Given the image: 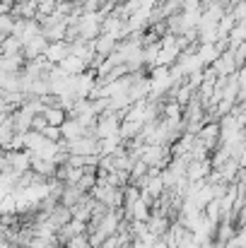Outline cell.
<instances>
[{
	"label": "cell",
	"mask_w": 246,
	"mask_h": 248,
	"mask_svg": "<svg viewBox=\"0 0 246 248\" xmlns=\"http://www.w3.org/2000/svg\"><path fill=\"white\" fill-rule=\"evenodd\" d=\"M63 248H89V241H87V234H75V236H70Z\"/></svg>",
	"instance_id": "cell-9"
},
{
	"label": "cell",
	"mask_w": 246,
	"mask_h": 248,
	"mask_svg": "<svg viewBox=\"0 0 246 248\" xmlns=\"http://www.w3.org/2000/svg\"><path fill=\"white\" fill-rule=\"evenodd\" d=\"M66 150H68V155H80V157L97 155V138L94 135H80V138L66 142Z\"/></svg>",
	"instance_id": "cell-1"
},
{
	"label": "cell",
	"mask_w": 246,
	"mask_h": 248,
	"mask_svg": "<svg viewBox=\"0 0 246 248\" xmlns=\"http://www.w3.org/2000/svg\"><path fill=\"white\" fill-rule=\"evenodd\" d=\"M118 246H121L118 236H116V234H111V236H106V239H104V241H101L97 248H118Z\"/></svg>",
	"instance_id": "cell-11"
},
{
	"label": "cell",
	"mask_w": 246,
	"mask_h": 248,
	"mask_svg": "<svg viewBox=\"0 0 246 248\" xmlns=\"http://www.w3.org/2000/svg\"><path fill=\"white\" fill-rule=\"evenodd\" d=\"M58 128H61V138H63L66 142H70V140H75V138L84 135V128L80 125V121H78V118H70V116H68Z\"/></svg>",
	"instance_id": "cell-5"
},
{
	"label": "cell",
	"mask_w": 246,
	"mask_h": 248,
	"mask_svg": "<svg viewBox=\"0 0 246 248\" xmlns=\"http://www.w3.org/2000/svg\"><path fill=\"white\" fill-rule=\"evenodd\" d=\"M46 140H61V128L58 125H46L44 130H39Z\"/></svg>",
	"instance_id": "cell-10"
},
{
	"label": "cell",
	"mask_w": 246,
	"mask_h": 248,
	"mask_svg": "<svg viewBox=\"0 0 246 248\" xmlns=\"http://www.w3.org/2000/svg\"><path fill=\"white\" fill-rule=\"evenodd\" d=\"M46 36L44 34H36L34 39H29L24 46H22V58H27V61H32V58H36V56H41L44 53V48H46Z\"/></svg>",
	"instance_id": "cell-4"
},
{
	"label": "cell",
	"mask_w": 246,
	"mask_h": 248,
	"mask_svg": "<svg viewBox=\"0 0 246 248\" xmlns=\"http://www.w3.org/2000/svg\"><path fill=\"white\" fill-rule=\"evenodd\" d=\"M0 51L2 56H22V41L12 34H7L2 41H0Z\"/></svg>",
	"instance_id": "cell-7"
},
{
	"label": "cell",
	"mask_w": 246,
	"mask_h": 248,
	"mask_svg": "<svg viewBox=\"0 0 246 248\" xmlns=\"http://www.w3.org/2000/svg\"><path fill=\"white\" fill-rule=\"evenodd\" d=\"M210 68L215 70V75H217V78H227V75H232V73H237V70H239V68H237V63H234V56H232V51H227V53H220Z\"/></svg>",
	"instance_id": "cell-3"
},
{
	"label": "cell",
	"mask_w": 246,
	"mask_h": 248,
	"mask_svg": "<svg viewBox=\"0 0 246 248\" xmlns=\"http://www.w3.org/2000/svg\"><path fill=\"white\" fill-rule=\"evenodd\" d=\"M58 68L66 73V75H80V73H84L87 70V63L82 61V58H78V56H73V53H68L61 63H58Z\"/></svg>",
	"instance_id": "cell-6"
},
{
	"label": "cell",
	"mask_w": 246,
	"mask_h": 248,
	"mask_svg": "<svg viewBox=\"0 0 246 248\" xmlns=\"http://www.w3.org/2000/svg\"><path fill=\"white\" fill-rule=\"evenodd\" d=\"M41 113H44V118H46V123H49V125H61V123L68 118V113H66V111H63L58 104H53V106H46Z\"/></svg>",
	"instance_id": "cell-8"
},
{
	"label": "cell",
	"mask_w": 246,
	"mask_h": 248,
	"mask_svg": "<svg viewBox=\"0 0 246 248\" xmlns=\"http://www.w3.org/2000/svg\"><path fill=\"white\" fill-rule=\"evenodd\" d=\"M68 53H70V46H68V41H66V39H61V41H49L41 56H44L51 65H58Z\"/></svg>",
	"instance_id": "cell-2"
}]
</instances>
